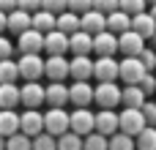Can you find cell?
Instances as JSON below:
<instances>
[{
    "mask_svg": "<svg viewBox=\"0 0 156 150\" xmlns=\"http://www.w3.org/2000/svg\"><path fill=\"white\" fill-rule=\"evenodd\" d=\"M16 49L22 52H44V33L36 27H27L16 36Z\"/></svg>",
    "mask_w": 156,
    "mask_h": 150,
    "instance_id": "7c38bea8",
    "label": "cell"
},
{
    "mask_svg": "<svg viewBox=\"0 0 156 150\" xmlns=\"http://www.w3.org/2000/svg\"><path fill=\"white\" fill-rule=\"evenodd\" d=\"M58 150H82V137L69 128L66 134L58 137Z\"/></svg>",
    "mask_w": 156,
    "mask_h": 150,
    "instance_id": "d6a6232c",
    "label": "cell"
},
{
    "mask_svg": "<svg viewBox=\"0 0 156 150\" xmlns=\"http://www.w3.org/2000/svg\"><path fill=\"white\" fill-rule=\"evenodd\" d=\"M19 131H25L27 137L41 134V131H44V112L25 107V112H19Z\"/></svg>",
    "mask_w": 156,
    "mask_h": 150,
    "instance_id": "4fadbf2b",
    "label": "cell"
},
{
    "mask_svg": "<svg viewBox=\"0 0 156 150\" xmlns=\"http://www.w3.org/2000/svg\"><path fill=\"white\" fill-rule=\"evenodd\" d=\"M16 79H19V66H16V60H11V57L0 60V82H16Z\"/></svg>",
    "mask_w": 156,
    "mask_h": 150,
    "instance_id": "836d02e7",
    "label": "cell"
},
{
    "mask_svg": "<svg viewBox=\"0 0 156 150\" xmlns=\"http://www.w3.org/2000/svg\"><path fill=\"white\" fill-rule=\"evenodd\" d=\"M80 27L96 36V33L107 30V14L99 11V8H88L85 14H80Z\"/></svg>",
    "mask_w": 156,
    "mask_h": 150,
    "instance_id": "9a60e30c",
    "label": "cell"
},
{
    "mask_svg": "<svg viewBox=\"0 0 156 150\" xmlns=\"http://www.w3.org/2000/svg\"><path fill=\"white\" fill-rule=\"evenodd\" d=\"M145 74H148V68H145V63L137 55H123V60H118V82L137 85Z\"/></svg>",
    "mask_w": 156,
    "mask_h": 150,
    "instance_id": "6da1fadb",
    "label": "cell"
},
{
    "mask_svg": "<svg viewBox=\"0 0 156 150\" xmlns=\"http://www.w3.org/2000/svg\"><path fill=\"white\" fill-rule=\"evenodd\" d=\"M44 77L49 82H66L69 79V57L66 55H47L44 57Z\"/></svg>",
    "mask_w": 156,
    "mask_h": 150,
    "instance_id": "ba28073f",
    "label": "cell"
},
{
    "mask_svg": "<svg viewBox=\"0 0 156 150\" xmlns=\"http://www.w3.org/2000/svg\"><path fill=\"white\" fill-rule=\"evenodd\" d=\"M118 128H121V123H118V112L115 109H99L96 112V131L99 134L112 137Z\"/></svg>",
    "mask_w": 156,
    "mask_h": 150,
    "instance_id": "ffe728a7",
    "label": "cell"
},
{
    "mask_svg": "<svg viewBox=\"0 0 156 150\" xmlns=\"http://www.w3.org/2000/svg\"><path fill=\"white\" fill-rule=\"evenodd\" d=\"M145 46H148V38L140 36L134 27H129L126 33L118 36V52H121V55H140Z\"/></svg>",
    "mask_w": 156,
    "mask_h": 150,
    "instance_id": "30bf717a",
    "label": "cell"
},
{
    "mask_svg": "<svg viewBox=\"0 0 156 150\" xmlns=\"http://www.w3.org/2000/svg\"><path fill=\"white\" fill-rule=\"evenodd\" d=\"M132 27V14H126L123 8H115V11H110L107 14V30H112V33H126Z\"/></svg>",
    "mask_w": 156,
    "mask_h": 150,
    "instance_id": "603a6c76",
    "label": "cell"
},
{
    "mask_svg": "<svg viewBox=\"0 0 156 150\" xmlns=\"http://www.w3.org/2000/svg\"><path fill=\"white\" fill-rule=\"evenodd\" d=\"M110 150H137L134 137L126 134V131H115V134L110 137Z\"/></svg>",
    "mask_w": 156,
    "mask_h": 150,
    "instance_id": "1f68e13d",
    "label": "cell"
},
{
    "mask_svg": "<svg viewBox=\"0 0 156 150\" xmlns=\"http://www.w3.org/2000/svg\"><path fill=\"white\" fill-rule=\"evenodd\" d=\"M148 46H154V49H156V30L148 36Z\"/></svg>",
    "mask_w": 156,
    "mask_h": 150,
    "instance_id": "7dc6e473",
    "label": "cell"
},
{
    "mask_svg": "<svg viewBox=\"0 0 156 150\" xmlns=\"http://www.w3.org/2000/svg\"><path fill=\"white\" fill-rule=\"evenodd\" d=\"M137 57L145 63V68H148V71H156V49H154V46H145Z\"/></svg>",
    "mask_w": 156,
    "mask_h": 150,
    "instance_id": "74e56055",
    "label": "cell"
},
{
    "mask_svg": "<svg viewBox=\"0 0 156 150\" xmlns=\"http://www.w3.org/2000/svg\"><path fill=\"white\" fill-rule=\"evenodd\" d=\"M69 104L74 107H90L93 104V85L88 79H74L69 87Z\"/></svg>",
    "mask_w": 156,
    "mask_h": 150,
    "instance_id": "8fae6325",
    "label": "cell"
},
{
    "mask_svg": "<svg viewBox=\"0 0 156 150\" xmlns=\"http://www.w3.org/2000/svg\"><path fill=\"white\" fill-rule=\"evenodd\" d=\"M22 107L19 85L16 82H0V109H16Z\"/></svg>",
    "mask_w": 156,
    "mask_h": 150,
    "instance_id": "44dd1931",
    "label": "cell"
},
{
    "mask_svg": "<svg viewBox=\"0 0 156 150\" xmlns=\"http://www.w3.org/2000/svg\"><path fill=\"white\" fill-rule=\"evenodd\" d=\"M93 8H99V11H104V14H110V11H115V8H118V0H93Z\"/></svg>",
    "mask_w": 156,
    "mask_h": 150,
    "instance_id": "7bdbcfd3",
    "label": "cell"
},
{
    "mask_svg": "<svg viewBox=\"0 0 156 150\" xmlns=\"http://www.w3.org/2000/svg\"><path fill=\"white\" fill-rule=\"evenodd\" d=\"M11 8H16V0H0V11H11Z\"/></svg>",
    "mask_w": 156,
    "mask_h": 150,
    "instance_id": "f6af8a7d",
    "label": "cell"
},
{
    "mask_svg": "<svg viewBox=\"0 0 156 150\" xmlns=\"http://www.w3.org/2000/svg\"><path fill=\"white\" fill-rule=\"evenodd\" d=\"M93 79L96 82H118V60H115V55H96Z\"/></svg>",
    "mask_w": 156,
    "mask_h": 150,
    "instance_id": "52a82bcc",
    "label": "cell"
},
{
    "mask_svg": "<svg viewBox=\"0 0 156 150\" xmlns=\"http://www.w3.org/2000/svg\"><path fill=\"white\" fill-rule=\"evenodd\" d=\"M69 118H71V131H77L80 137L96 131V112H90V107H74Z\"/></svg>",
    "mask_w": 156,
    "mask_h": 150,
    "instance_id": "9c48e42d",
    "label": "cell"
},
{
    "mask_svg": "<svg viewBox=\"0 0 156 150\" xmlns=\"http://www.w3.org/2000/svg\"><path fill=\"white\" fill-rule=\"evenodd\" d=\"M33 27H36V30H41V33L55 30V27H58V14H52V11H47V8L33 11Z\"/></svg>",
    "mask_w": 156,
    "mask_h": 150,
    "instance_id": "484cf974",
    "label": "cell"
},
{
    "mask_svg": "<svg viewBox=\"0 0 156 150\" xmlns=\"http://www.w3.org/2000/svg\"><path fill=\"white\" fill-rule=\"evenodd\" d=\"M33 150H58V137H52L49 131H41L33 137Z\"/></svg>",
    "mask_w": 156,
    "mask_h": 150,
    "instance_id": "e575fe53",
    "label": "cell"
},
{
    "mask_svg": "<svg viewBox=\"0 0 156 150\" xmlns=\"http://www.w3.org/2000/svg\"><path fill=\"white\" fill-rule=\"evenodd\" d=\"M69 8L77 14H85L88 8H93V0H69Z\"/></svg>",
    "mask_w": 156,
    "mask_h": 150,
    "instance_id": "60d3db41",
    "label": "cell"
},
{
    "mask_svg": "<svg viewBox=\"0 0 156 150\" xmlns=\"http://www.w3.org/2000/svg\"><path fill=\"white\" fill-rule=\"evenodd\" d=\"M27 27H33V14L30 11H25V8H11L8 11V33H14V36H19L22 30H27Z\"/></svg>",
    "mask_w": 156,
    "mask_h": 150,
    "instance_id": "d6986e66",
    "label": "cell"
},
{
    "mask_svg": "<svg viewBox=\"0 0 156 150\" xmlns=\"http://www.w3.org/2000/svg\"><path fill=\"white\" fill-rule=\"evenodd\" d=\"M151 14H154V19H156V5H151Z\"/></svg>",
    "mask_w": 156,
    "mask_h": 150,
    "instance_id": "681fc988",
    "label": "cell"
},
{
    "mask_svg": "<svg viewBox=\"0 0 156 150\" xmlns=\"http://www.w3.org/2000/svg\"><path fill=\"white\" fill-rule=\"evenodd\" d=\"M118 8H123L126 14H132V16H134V14L145 11V8H148V3H145V0H118Z\"/></svg>",
    "mask_w": 156,
    "mask_h": 150,
    "instance_id": "d590c367",
    "label": "cell"
},
{
    "mask_svg": "<svg viewBox=\"0 0 156 150\" xmlns=\"http://www.w3.org/2000/svg\"><path fill=\"white\" fill-rule=\"evenodd\" d=\"M82 150H110V137L99 134V131H90L82 137Z\"/></svg>",
    "mask_w": 156,
    "mask_h": 150,
    "instance_id": "f1b7e54d",
    "label": "cell"
},
{
    "mask_svg": "<svg viewBox=\"0 0 156 150\" xmlns=\"http://www.w3.org/2000/svg\"><path fill=\"white\" fill-rule=\"evenodd\" d=\"M93 104L99 109H118L121 107V85L118 82H99L93 87Z\"/></svg>",
    "mask_w": 156,
    "mask_h": 150,
    "instance_id": "7a4b0ae2",
    "label": "cell"
},
{
    "mask_svg": "<svg viewBox=\"0 0 156 150\" xmlns=\"http://www.w3.org/2000/svg\"><path fill=\"white\" fill-rule=\"evenodd\" d=\"M69 52L71 55H90L93 52V33H88V30H74L71 36H69Z\"/></svg>",
    "mask_w": 156,
    "mask_h": 150,
    "instance_id": "2e32d148",
    "label": "cell"
},
{
    "mask_svg": "<svg viewBox=\"0 0 156 150\" xmlns=\"http://www.w3.org/2000/svg\"><path fill=\"white\" fill-rule=\"evenodd\" d=\"M58 30H63V33H74V30H80V14L77 11H71V8H66V11H60L58 14Z\"/></svg>",
    "mask_w": 156,
    "mask_h": 150,
    "instance_id": "83f0119b",
    "label": "cell"
},
{
    "mask_svg": "<svg viewBox=\"0 0 156 150\" xmlns=\"http://www.w3.org/2000/svg\"><path fill=\"white\" fill-rule=\"evenodd\" d=\"M132 27H134L140 36H145V38H148V36L156 30V19H154V14H151L148 8H145V11H140V14H134V16H132Z\"/></svg>",
    "mask_w": 156,
    "mask_h": 150,
    "instance_id": "d4e9b609",
    "label": "cell"
},
{
    "mask_svg": "<svg viewBox=\"0 0 156 150\" xmlns=\"http://www.w3.org/2000/svg\"><path fill=\"white\" fill-rule=\"evenodd\" d=\"M19 131V112L16 109H0V134L11 137Z\"/></svg>",
    "mask_w": 156,
    "mask_h": 150,
    "instance_id": "4316f807",
    "label": "cell"
},
{
    "mask_svg": "<svg viewBox=\"0 0 156 150\" xmlns=\"http://www.w3.org/2000/svg\"><path fill=\"white\" fill-rule=\"evenodd\" d=\"M16 5L33 14V11H38V8H41V0H16Z\"/></svg>",
    "mask_w": 156,
    "mask_h": 150,
    "instance_id": "ee69618b",
    "label": "cell"
},
{
    "mask_svg": "<svg viewBox=\"0 0 156 150\" xmlns=\"http://www.w3.org/2000/svg\"><path fill=\"white\" fill-rule=\"evenodd\" d=\"M11 55H14V44H11V41H8L3 33H0V60L11 57Z\"/></svg>",
    "mask_w": 156,
    "mask_h": 150,
    "instance_id": "b9f144b4",
    "label": "cell"
},
{
    "mask_svg": "<svg viewBox=\"0 0 156 150\" xmlns=\"http://www.w3.org/2000/svg\"><path fill=\"white\" fill-rule=\"evenodd\" d=\"M0 150H5V137L0 134Z\"/></svg>",
    "mask_w": 156,
    "mask_h": 150,
    "instance_id": "c3c4849f",
    "label": "cell"
},
{
    "mask_svg": "<svg viewBox=\"0 0 156 150\" xmlns=\"http://www.w3.org/2000/svg\"><path fill=\"white\" fill-rule=\"evenodd\" d=\"M19 98H22V107H27V109H41V107L47 104V90H44V85H41L38 79H33V82H25V85L19 87Z\"/></svg>",
    "mask_w": 156,
    "mask_h": 150,
    "instance_id": "8992f818",
    "label": "cell"
},
{
    "mask_svg": "<svg viewBox=\"0 0 156 150\" xmlns=\"http://www.w3.org/2000/svg\"><path fill=\"white\" fill-rule=\"evenodd\" d=\"M41 8H47L52 14H60V11L69 8V0H41Z\"/></svg>",
    "mask_w": 156,
    "mask_h": 150,
    "instance_id": "ab89813d",
    "label": "cell"
},
{
    "mask_svg": "<svg viewBox=\"0 0 156 150\" xmlns=\"http://www.w3.org/2000/svg\"><path fill=\"white\" fill-rule=\"evenodd\" d=\"M66 52H69V33L58 27L44 33V55H66Z\"/></svg>",
    "mask_w": 156,
    "mask_h": 150,
    "instance_id": "5bb4252c",
    "label": "cell"
},
{
    "mask_svg": "<svg viewBox=\"0 0 156 150\" xmlns=\"http://www.w3.org/2000/svg\"><path fill=\"white\" fill-rule=\"evenodd\" d=\"M5 30H8V14L0 11V33H5Z\"/></svg>",
    "mask_w": 156,
    "mask_h": 150,
    "instance_id": "bcb514c9",
    "label": "cell"
},
{
    "mask_svg": "<svg viewBox=\"0 0 156 150\" xmlns=\"http://www.w3.org/2000/svg\"><path fill=\"white\" fill-rule=\"evenodd\" d=\"M137 150H156V126H145L137 137H134Z\"/></svg>",
    "mask_w": 156,
    "mask_h": 150,
    "instance_id": "f546056e",
    "label": "cell"
},
{
    "mask_svg": "<svg viewBox=\"0 0 156 150\" xmlns=\"http://www.w3.org/2000/svg\"><path fill=\"white\" fill-rule=\"evenodd\" d=\"M145 93L140 85H123L121 87V107H143L145 104Z\"/></svg>",
    "mask_w": 156,
    "mask_h": 150,
    "instance_id": "cb8c5ba5",
    "label": "cell"
},
{
    "mask_svg": "<svg viewBox=\"0 0 156 150\" xmlns=\"http://www.w3.org/2000/svg\"><path fill=\"white\" fill-rule=\"evenodd\" d=\"M44 90H47V107H66L69 104V85L66 82H49Z\"/></svg>",
    "mask_w": 156,
    "mask_h": 150,
    "instance_id": "7402d4cb",
    "label": "cell"
},
{
    "mask_svg": "<svg viewBox=\"0 0 156 150\" xmlns=\"http://www.w3.org/2000/svg\"><path fill=\"white\" fill-rule=\"evenodd\" d=\"M137 85H140V87H143V93L151 98V96L156 93V77H154V71H148V74H145V77H143Z\"/></svg>",
    "mask_w": 156,
    "mask_h": 150,
    "instance_id": "8d00e7d4",
    "label": "cell"
},
{
    "mask_svg": "<svg viewBox=\"0 0 156 150\" xmlns=\"http://www.w3.org/2000/svg\"><path fill=\"white\" fill-rule=\"evenodd\" d=\"M5 150H33V137H27L25 131H16L5 137Z\"/></svg>",
    "mask_w": 156,
    "mask_h": 150,
    "instance_id": "4dcf8cb0",
    "label": "cell"
},
{
    "mask_svg": "<svg viewBox=\"0 0 156 150\" xmlns=\"http://www.w3.org/2000/svg\"><path fill=\"white\" fill-rule=\"evenodd\" d=\"M69 77L71 79H93V60H90V55H74L69 60Z\"/></svg>",
    "mask_w": 156,
    "mask_h": 150,
    "instance_id": "ac0fdd59",
    "label": "cell"
},
{
    "mask_svg": "<svg viewBox=\"0 0 156 150\" xmlns=\"http://www.w3.org/2000/svg\"><path fill=\"white\" fill-rule=\"evenodd\" d=\"M145 3H148V5H156V0H145Z\"/></svg>",
    "mask_w": 156,
    "mask_h": 150,
    "instance_id": "f907efd6",
    "label": "cell"
},
{
    "mask_svg": "<svg viewBox=\"0 0 156 150\" xmlns=\"http://www.w3.org/2000/svg\"><path fill=\"white\" fill-rule=\"evenodd\" d=\"M118 123H121L118 131H126V134H132V137H137V134L148 126L140 107H123V109L118 112Z\"/></svg>",
    "mask_w": 156,
    "mask_h": 150,
    "instance_id": "5b68a950",
    "label": "cell"
},
{
    "mask_svg": "<svg viewBox=\"0 0 156 150\" xmlns=\"http://www.w3.org/2000/svg\"><path fill=\"white\" fill-rule=\"evenodd\" d=\"M140 109H143V115H145V123H148V126H156V101L145 98V104H143Z\"/></svg>",
    "mask_w": 156,
    "mask_h": 150,
    "instance_id": "f35d334b",
    "label": "cell"
},
{
    "mask_svg": "<svg viewBox=\"0 0 156 150\" xmlns=\"http://www.w3.org/2000/svg\"><path fill=\"white\" fill-rule=\"evenodd\" d=\"M16 66H19V79H25V82H33V79L44 77V57H41V52H22Z\"/></svg>",
    "mask_w": 156,
    "mask_h": 150,
    "instance_id": "3957f363",
    "label": "cell"
},
{
    "mask_svg": "<svg viewBox=\"0 0 156 150\" xmlns=\"http://www.w3.org/2000/svg\"><path fill=\"white\" fill-rule=\"evenodd\" d=\"M71 128V118L66 112V107H47L44 112V131H49L52 137H60Z\"/></svg>",
    "mask_w": 156,
    "mask_h": 150,
    "instance_id": "277c9868",
    "label": "cell"
},
{
    "mask_svg": "<svg viewBox=\"0 0 156 150\" xmlns=\"http://www.w3.org/2000/svg\"><path fill=\"white\" fill-rule=\"evenodd\" d=\"M93 55H118V33L101 30L93 36Z\"/></svg>",
    "mask_w": 156,
    "mask_h": 150,
    "instance_id": "e0dca14e",
    "label": "cell"
}]
</instances>
